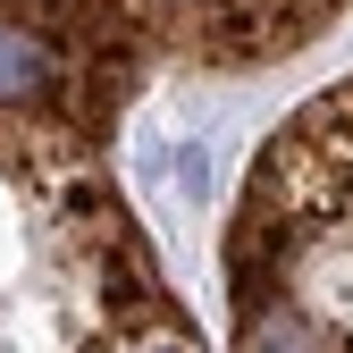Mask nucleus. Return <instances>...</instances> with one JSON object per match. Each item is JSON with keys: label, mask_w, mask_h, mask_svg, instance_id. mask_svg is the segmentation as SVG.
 Here are the masks:
<instances>
[{"label": "nucleus", "mask_w": 353, "mask_h": 353, "mask_svg": "<svg viewBox=\"0 0 353 353\" xmlns=\"http://www.w3.org/2000/svg\"><path fill=\"white\" fill-rule=\"evenodd\" d=\"M236 353H353V76L252 152L228 210Z\"/></svg>", "instance_id": "obj_2"}, {"label": "nucleus", "mask_w": 353, "mask_h": 353, "mask_svg": "<svg viewBox=\"0 0 353 353\" xmlns=\"http://www.w3.org/2000/svg\"><path fill=\"white\" fill-rule=\"evenodd\" d=\"M118 110L0 17V353H210L118 185Z\"/></svg>", "instance_id": "obj_1"}, {"label": "nucleus", "mask_w": 353, "mask_h": 353, "mask_svg": "<svg viewBox=\"0 0 353 353\" xmlns=\"http://www.w3.org/2000/svg\"><path fill=\"white\" fill-rule=\"evenodd\" d=\"M0 17L51 42L101 93L143 101L160 76H236L294 59L353 17V0H0Z\"/></svg>", "instance_id": "obj_3"}]
</instances>
